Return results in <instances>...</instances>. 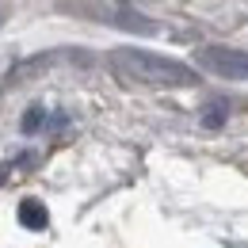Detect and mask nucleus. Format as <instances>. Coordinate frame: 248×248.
<instances>
[{
  "label": "nucleus",
  "mask_w": 248,
  "mask_h": 248,
  "mask_svg": "<svg viewBox=\"0 0 248 248\" xmlns=\"http://www.w3.org/2000/svg\"><path fill=\"white\" fill-rule=\"evenodd\" d=\"M107 65L126 84H153V88H191V84H199V73L191 65L164 58V54H153V50H138V46L111 50Z\"/></svg>",
  "instance_id": "obj_1"
},
{
  "label": "nucleus",
  "mask_w": 248,
  "mask_h": 248,
  "mask_svg": "<svg viewBox=\"0 0 248 248\" xmlns=\"http://www.w3.org/2000/svg\"><path fill=\"white\" fill-rule=\"evenodd\" d=\"M195 62L206 73L221 80H248V50H229V46H202L195 50Z\"/></svg>",
  "instance_id": "obj_2"
},
{
  "label": "nucleus",
  "mask_w": 248,
  "mask_h": 248,
  "mask_svg": "<svg viewBox=\"0 0 248 248\" xmlns=\"http://www.w3.org/2000/svg\"><path fill=\"white\" fill-rule=\"evenodd\" d=\"M46 221H50L46 202H38V199H23L19 202V225L23 229H46Z\"/></svg>",
  "instance_id": "obj_3"
},
{
  "label": "nucleus",
  "mask_w": 248,
  "mask_h": 248,
  "mask_svg": "<svg viewBox=\"0 0 248 248\" xmlns=\"http://www.w3.org/2000/svg\"><path fill=\"white\" fill-rule=\"evenodd\" d=\"M225 115H229V107H225V99H214V103L206 107V115H202V123L210 126V130H217V126L225 123Z\"/></svg>",
  "instance_id": "obj_4"
},
{
  "label": "nucleus",
  "mask_w": 248,
  "mask_h": 248,
  "mask_svg": "<svg viewBox=\"0 0 248 248\" xmlns=\"http://www.w3.org/2000/svg\"><path fill=\"white\" fill-rule=\"evenodd\" d=\"M46 126V111L42 107H31L27 115H23V134H34V130H42Z\"/></svg>",
  "instance_id": "obj_5"
},
{
  "label": "nucleus",
  "mask_w": 248,
  "mask_h": 248,
  "mask_svg": "<svg viewBox=\"0 0 248 248\" xmlns=\"http://www.w3.org/2000/svg\"><path fill=\"white\" fill-rule=\"evenodd\" d=\"M4 180H8V172H4V168H0V184H4Z\"/></svg>",
  "instance_id": "obj_6"
}]
</instances>
